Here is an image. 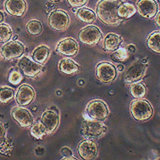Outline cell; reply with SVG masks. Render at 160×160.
Here are the masks:
<instances>
[{"instance_id":"obj_1","label":"cell","mask_w":160,"mask_h":160,"mask_svg":"<svg viewBox=\"0 0 160 160\" xmlns=\"http://www.w3.org/2000/svg\"><path fill=\"white\" fill-rule=\"evenodd\" d=\"M121 3V0H100L96 5V15L106 25L118 26L122 22L117 15V9Z\"/></svg>"},{"instance_id":"obj_2","label":"cell","mask_w":160,"mask_h":160,"mask_svg":"<svg viewBox=\"0 0 160 160\" xmlns=\"http://www.w3.org/2000/svg\"><path fill=\"white\" fill-rule=\"evenodd\" d=\"M108 131V127L102 122L94 118L84 119L81 125V133L87 139L97 140L102 138Z\"/></svg>"},{"instance_id":"obj_3","label":"cell","mask_w":160,"mask_h":160,"mask_svg":"<svg viewBox=\"0 0 160 160\" xmlns=\"http://www.w3.org/2000/svg\"><path fill=\"white\" fill-rule=\"evenodd\" d=\"M130 111L133 118L138 122L148 121L151 118L154 114L151 104L143 98L133 100L130 105Z\"/></svg>"},{"instance_id":"obj_4","label":"cell","mask_w":160,"mask_h":160,"mask_svg":"<svg viewBox=\"0 0 160 160\" xmlns=\"http://www.w3.org/2000/svg\"><path fill=\"white\" fill-rule=\"evenodd\" d=\"M48 24L50 28L55 31H64L70 26V17L62 10H54L49 14Z\"/></svg>"},{"instance_id":"obj_5","label":"cell","mask_w":160,"mask_h":160,"mask_svg":"<svg viewBox=\"0 0 160 160\" xmlns=\"http://www.w3.org/2000/svg\"><path fill=\"white\" fill-rule=\"evenodd\" d=\"M90 118L103 122L109 115V109L105 102L101 99H94L89 102L86 108Z\"/></svg>"},{"instance_id":"obj_6","label":"cell","mask_w":160,"mask_h":160,"mask_svg":"<svg viewBox=\"0 0 160 160\" xmlns=\"http://www.w3.org/2000/svg\"><path fill=\"white\" fill-rule=\"evenodd\" d=\"M25 51V47L18 41H8L4 43L0 49V55L4 60L15 59L22 57Z\"/></svg>"},{"instance_id":"obj_7","label":"cell","mask_w":160,"mask_h":160,"mask_svg":"<svg viewBox=\"0 0 160 160\" xmlns=\"http://www.w3.org/2000/svg\"><path fill=\"white\" fill-rule=\"evenodd\" d=\"M95 75L98 79L102 83L113 82L118 75L117 68L115 65L108 62H102L97 64Z\"/></svg>"},{"instance_id":"obj_8","label":"cell","mask_w":160,"mask_h":160,"mask_svg":"<svg viewBox=\"0 0 160 160\" xmlns=\"http://www.w3.org/2000/svg\"><path fill=\"white\" fill-rule=\"evenodd\" d=\"M17 68L26 76L34 78L42 71V65L38 63L28 56L20 57L17 63Z\"/></svg>"},{"instance_id":"obj_9","label":"cell","mask_w":160,"mask_h":160,"mask_svg":"<svg viewBox=\"0 0 160 160\" xmlns=\"http://www.w3.org/2000/svg\"><path fill=\"white\" fill-rule=\"evenodd\" d=\"M102 34L96 26L89 25L82 28L78 33L80 42L89 46H95L102 39Z\"/></svg>"},{"instance_id":"obj_10","label":"cell","mask_w":160,"mask_h":160,"mask_svg":"<svg viewBox=\"0 0 160 160\" xmlns=\"http://www.w3.org/2000/svg\"><path fill=\"white\" fill-rule=\"evenodd\" d=\"M39 120L45 128L47 135H51L58 128L60 122L59 114L58 111L50 108L42 112Z\"/></svg>"},{"instance_id":"obj_11","label":"cell","mask_w":160,"mask_h":160,"mask_svg":"<svg viewBox=\"0 0 160 160\" xmlns=\"http://www.w3.org/2000/svg\"><path fill=\"white\" fill-rule=\"evenodd\" d=\"M11 115L12 118L16 121L22 128H30L34 123V116L28 109L24 107H15L11 109Z\"/></svg>"},{"instance_id":"obj_12","label":"cell","mask_w":160,"mask_h":160,"mask_svg":"<svg viewBox=\"0 0 160 160\" xmlns=\"http://www.w3.org/2000/svg\"><path fill=\"white\" fill-rule=\"evenodd\" d=\"M78 154L84 160L95 159L98 157V148L95 140L84 139L79 142L77 148Z\"/></svg>"},{"instance_id":"obj_13","label":"cell","mask_w":160,"mask_h":160,"mask_svg":"<svg viewBox=\"0 0 160 160\" xmlns=\"http://www.w3.org/2000/svg\"><path fill=\"white\" fill-rule=\"evenodd\" d=\"M147 66L144 62L137 61L129 67L124 75V81L127 83H133L140 81L145 75Z\"/></svg>"},{"instance_id":"obj_14","label":"cell","mask_w":160,"mask_h":160,"mask_svg":"<svg viewBox=\"0 0 160 160\" xmlns=\"http://www.w3.org/2000/svg\"><path fill=\"white\" fill-rule=\"evenodd\" d=\"M137 12L145 18H152L158 13V5L156 0H138L136 2Z\"/></svg>"},{"instance_id":"obj_15","label":"cell","mask_w":160,"mask_h":160,"mask_svg":"<svg viewBox=\"0 0 160 160\" xmlns=\"http://www.w3.org/2000/svg\"><path fill=\"white\" fill-rule=\"evenodd\" d=\"M35 98V91L31 86L22 84L18 88L15 95V100L18 106L26 107L31 103Z\"/></svg>"},{"instance_id":"obj_16","label":"cell","mask_w":160,"mask_h":160,"mask_svg":"<svg viewBox=\"0 0 160 160\" xmlns=\"http://www.w3.org/2000/svg\"><path fill=\"white\" fill-rule=\"evenodd\" d=\"M55 51L64 56H75L78 52V44L75 38H66L58 42Z\"/></svg>"},{"instance_id":"obj_17","label":"cell","mask_w":160,"mask_h":160,"mask_svg":"<svg viewBox=\"0 0 160 160\" xmlns=\"http://www.w3.org/2000/svg\"><path fill=\"white\" fill-rule=\"evenodd\" d=\"M5 11L14 17H22L27 11L28 5L25 0H6Z\"/></svg>"},{"instance_id":"obj_18","label":"cell","mask_w":160,"mask_h":160,"mask_svg":"<svg viewBox=\"0 0 160 160\" xmlns=\"http://www.w3.org/2000/svg\"><path fill=\"white\" fill-rule=\"evenodd\" d=\"M122 42L123 39L119 35H117L115 33H109L104 38L102 47L105 51L115 52L119 49Z\"/></svg>"},{"instance_id":"obj_19","label":"cell","mask_w":160,"mask_h":160,"mask_svg":"<svg viewBox=\"0 0 160 160\" xmlns=\"http://www.w3.org/2000/svg\"><path fill=\"white\" fill-rule=\"evenodd\" d=\"M58 67L59 71L67 75H75L80 70L79 65L69 58H62L58 62Z\"/></svg>"},{"instance_id":"obj_20","label":"cell","mask_w":160,"mask_h":160,"mask_svg":"<svg viewBox=\"0 0 160 160\" xmlns=\"http://www.w3.org/2000/svg\"><path fill=\"white\" fill-rule=\"evenodd\" d=\"M51 55V49L46 45H40L33 50L31 53L32 59L38 63L43 65L47 62Z\"/></svg>"},{"instance_id":"obj_21","label":"cell","mask_w":160,"mask_h":160,"mask_svg":"<svg viewBox=\"0 0 160 160\" xmlns=\"http://www.w3.org/2000/svg\"><path fill=\"white\" fill-rule=\"evenodd\" d=\"M136 12V7L130 2H122L117 9V15L122 20L131 18Z\"/></svg>"},{"instance_id":"obj_22","label":"cell","mask_w":160,"mask_h":160,"mask_svg":"<svg viewBox=\"0 0 160 160\" xmlns=\"http://www.w3.org/2000/svg\"><path fill=\"white\" fill-rule=\"evenodd\" d=\"M76 17L81 22L85 23H92L96 20V14L93 10L88 8H79L75 12Z\"/></svg>"},{"instance_id":"obj_23","label":"cell","mask_w":160,"mask_h":160,"mask_svg":"<svg viewBox=\"0 0 160 160\" xmlns=\"http://www.w3.org/2000/svg\"><path fill=\"white\" fill-rule=\"evenodd\" d=\"M147 45L152 51L160 54V31H153L147 39Z\"/></svg>"},{"instance_id":"obj_24","label":"cell","mask_w":160,"mask_h":160,"mask_svg":"<svg viewBox=\"0 0 160 160\" xmlns=\"http://www.w3.org/2000/svg\"><path fill=\"white\" fill-rule=\"evenodd\" d=\"M130 92L135 98H143L147 94V88L144 83L141 82H133L130 87Z\"/></svg>"},{"instance_id":"obj_25","label":"cell","mask_w":160,"mask_h":160,"mask_svg":"<svg viewBox=\"0 0 160 160\" xmlns=\"http://www.w3.org/2000/svg\"><path fill=\"white\" fill-rule=\"evenodd\" d=\"M8 82L14 86L19 85L23 80V75L18 68H12L8 73Z\"/></svg>"},{"instance_id":"obj_26","label":"cell","mask_w":160,"mask_h":160,"mask_svg":"<svg viewBox=\"0 0 160 160\" xmlns=\"http://www.w3.org/2000/svg\"><path fill=\"white\" fill-rule=\"evenodd\" d=\"M12 29L8 24L0 23V44H4L10 41L12 37Z\"/></svg>"},{"instance_id":"obj_27","label":"cell","mask_w":160,"mask_h":160,"mask_svg":"<svg viewBox=\"0 0 160 160\" xmlns=\"http://www.w3.org/2000/svg\"><path fill=\"white\" fill-rule=\"evenodd\" d=\"M31 134L36 139H41L44 135H47L45 128L43 127L42 122H40V120L32 124L31 128Z\"/></svg>"},{"instance_id":"obj_28","label":"cell","mask_w":160,"mask_h":160,"mask_svg":"<svg viewBox=\"0 0 160 160\" xmlns=\"http://www.w3.org/2000/svg\"><path fill=\"white\" fill-rule=\"evenodd\" d=\"M15 97V91L9 87H1L0 88V102L7 103L11 102Z\"/></svg>"},{"instance_id":"obj_29","label":"cell","mask_w":160,"mask_h":160,"mask_svg":"<svg viewBox=\"0 0 160 160\" xmlns=\"http://www.w3.org/2000/svg\"><path fill=\"white\" fill-rule=\"evenodd\" d=\"M27 31L31 35H38L42 31V25L38 20H31L27 24Z\"/></svg>"},{"instance_id":"obj_30","label":"cell","mask_w":160,"mask_h":160,"mask_svg":"<svg viewBox=\"0 0 160 160\" xmlns=\"http://www.w3.org/2000/svg\"><path fill=\"white\" fill-rule=\"evenodd\" d=\"M13 147L14 145H13V142L11 141V139L6 137L5 139L0 142V154L6 155H10V153L13 150Z\"/></svg>"},{"instance_id":"obj_31","label":"cell","mask_w":160,"mask_h":160,"mask_svg":"<svg viewBox=\"0 0 160 160\" xmlns=\"http://www.w3.org/2000/svg\"><path fill=\"white\" fill-rule=\"evenodd\" d=\"M68 3L73 8H79L88 2V0H68Z\"/></svg>"},{"instance_id":"obj_32","label":"cell","mask_w":160,"mask_h":160,"mask_svg":"<svg viewBox=\"0 0 160 160\" xmlns=\"http://www.w3.org/2000/svg\"><path fill=\"white\" fill-rule=\"evenodd\" d=\"M116 51L117 52L115 53V55L116 56L117 59L121 60V61H124V60L128 58V53H127V51H126L124 49H121V48H119V49L117 50Z\"/></svg>"},{"instance_id":"obj_33","label":"cell","mask_w":160,"mask_h":160,"mask_svg":"<svg viewBox=\"0 0 160 160\" xmlns=\"http://www.w3.org/2000/svg\"><path fill=\"white\" fill-rule=\"evenodd\" d=\"M6 128L2 122H0V142L6 138Z\"/></svg>"},{"instance_id":"obj_34","label":"cell","mask_w":160,"mask_h":160,"mask_svg":"<svg viewBox=\"0 0 160 160\" xmlns=\"http://www.w3.org/2000/svg\"><path fill=\"white\" fill-rule=\"evenodd\" d=\"M155 21L156 25L158 26V28H160V11L156 14V15L155 16Z\"/></svg>"},{"instance_id":"obj_35","label":"cell","mask_w":160,"mask_h":160,"mask_svg":"<svg viewBox=\"0 0 160 160\" xmlns=\"http://www.w3.org/2000/svg\"><path fill=\"white\" fill-rule=\"evenodd\" d=\"M4 18H5V14L2 11H0V23L3 22Z\"/></svg>"},{"instance_id":"obj_36","label":"cell","mask_w":160,"mask_h":160,"mask_svg":"<svg viewBox=\"0 0 160 160\" xmlns=\"http://www.w3.org/2000/svg\"><path fill=\"white\" fill-rule=\"evenodd\" d=\"M117 68H118V70L119 71H122L124 70V66L122 65V64H118Z\"/></svg>"},{"instance_id":"obj_37","label":"cell","mask_w":160,"mask_h":160,"mask_svg":"<svg viewBox=\"0 0 160 160\" xmlns=\"http://www.w3.org/2000/svg\"><path fill=\"white\" fill-rule=\"evenodd\" d=\"M49 1L52 3H59V2H62L63 0H49Z\"/></svg>"},{"instance_id":"obj_38","label":"cell","mask_w":160,"mask_h":160,"mask_svg":"<svg viewBox=\"0 0 160 160\" xmlns=\"http://www.w3.org/2000/svg\"><path fill=\"white\" fill-rule=\"evenodd\" d=\"M62 159H65V160H68V159H77L76 158H75V156H70V157H64L62 158Z\"/></svg>"},{"instance_id":"obj_39","label":"cell","mask_w":160,"mask_h":160,"mask_svg":"<svg viewBox=\"0 0 160 160\" xmlns=\"http://www.w3.org/2000/svg\"><path fill=\"white\" fill-rule=\"evenodd\" d=\"M121 1H122V0H121Z\"/></svg>"}]
</instances>
